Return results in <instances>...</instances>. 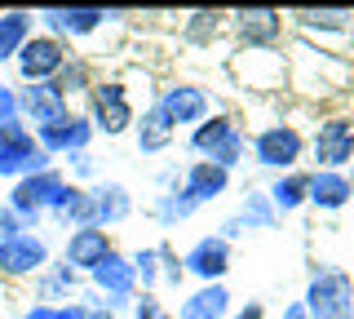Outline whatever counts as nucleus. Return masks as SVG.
Instances as JSON below:
<instances>
[{"instance_id":"nucleus-44","label":"nucleus","mask_w":354,"mask_h":319,"mask_svg":"<svg viewBox=\"0 0 354 319\" xmlns=\"http://www.w3.org/2000/svg\"><path fill=\"white\" fill-rule=\"evenodd\" d=\"M350 275H354V271H350Z\"/></svg>"},{"instance_id":"nucleus-4","label":"nucleus","mask_w":354,"mask_h":319,"mask_svg":"<svg viewBox=\"0 0 354 319\" xmlns=\"http://www.w3.org/2000/svg\"><path fill=\"white\" fill-rule=\"evenodd\" d=\"M310 151V169H328V173H350L354 169V116L350 111H324L315 120V129L306 134Z\"/></svg>"},{"instance_id":"nucleus-27","label":"nucleus","mask_w":354,"mask_h":319,"mask_svg":"<svg viewBox=\"0 0 354 319\" xmlns=\"http://www.w3.org/2000/svg\"><path fill=\"white\" fill-rule=\"evenodd\" d=\"M36 31H40V23H36L31 9H0V67H5V62L14 67V58Z\"/></svg>"},{"instance_id":"nucleus-12","label":"nucleus","mask_w":354,"mask_h":319,"mask_svg":"<svg viewBox=\"0 0 354 319\" xmlns=\"http://www.w3.org/2000/svg\"><path fill=\"white\" fill-rule=\"evenodd\" d=\"M53 262V244L40 230H22L14 239H0V280H36Z\"/></svg>"},{"instance_id":"nucleus-38","label":"nucleus","mask_w":354,"mask_h":319,"mask_svg":"<svg viewBox=\"0 0 354 319\" xmlns=\"http://www.w3.org/2000/svg\"><path fill=\"white\" fill-rule=\"evenodd\" d=\"M182 169H186V164H164V169L155 173V195H160V191H177V186H182Z\"/></svg>"},{"instance_id":"nucleus-43","label":"nucleus","mask_w":354,"mask_h":319,"mask_svg":"<svg viewBox=\"0 0 354 319\" xmlns=\"http://www.w3.org/2000/svg\"><path fill=\"white\" fill-rule=\"evenodd\" d=\"M93 319H115V315H106V311H97V315H93Z\"/></svg>"},{"instance_id":"nucleus-37","label":"nucleus","mask_w":354,"mask_h":319,"mask_svg":"<svg viewBox=\"0 0 354 319\" xmlns=\"http://www.w3.org/2000/svg\"><path fill=\"white\" fill-rule=\"evenodd\" d=\"M97 311L84 302V297H75V302H62V306H53V319H93Z\"/></svg>"},{"instance_id":"nucleus-20","label":"nucleus","mask_w":354,"mask_h":319,"mask_svg":"<svg viewBox=\"0 0 354 319\" xmlns=\"http://www.w3.org/2000/svg\"><path fill=\"white\" fill-rule=\"evenodd\" d=\"M230 186H235V173L217 169L213 160H191L182 169V191L191 195L199 208H208V204H217L221 195H230Z\"/></svg>"},{"instance_id":"nucleus-18","label":"nucleus","mask_w":354,"mask_h":319,"mask_svg":"<svg viewBox=\"0 0 354 319\" xmlns=\"http://www.w3.org/2000/svg\"><path fill=\"white\" fill-rule=\"evenodd\" d=\"M93 125H88V116L84 111H71L66 120H58V125H44L36 129V142L44 151H49L53 160H66V156H75V151H88L93 147Z\"/></svg>"},{"instance_id":"nucleus-9","label":"nucleus","mask_w":354,"mask_h":319,"mask_svg":"<svg viewBox=\"0 0 354 319\" xmlns=\"http://www.w3.org/2000/svg\"><path fill=\"white\" fill-rule=\"evenodd\" d=\"M239 89L252 93H279L288 84V53L283 49H235L226 62Z\"/></svg>"},{"instance_id":"nucleus-3","label":"nucleus","mask_w":354,"mask_h":319,"mask_svg":"<svg viewBox=\"0 0 354 319\" xmlns=\"http://www.w3.org/2000/svg\"><path fill=\"white\" fill-rule=\"evenodd\" d=\"M306 151H310V142H306V134L292 125V120H270V125L257 129V134H248V156H252L257 169L270 173V178L301 169Z\"/></svg>"},{"instance_id":"nucleus-36","label":"nucleus","mask_w":354,"mask_h":319,"mask_svg":"<svg viewBox=\"0 0 354 319\" xmlns=\"http://www.w3.org/2000/svg\"><path fill=\"white\" fill-rule=\"evenodd\" d=\"M164 311V302H160V293H138V302L129 306V319H155Z\"/></svg>"},{"instance_id":"nucleus-21","label":"nucleus","mask_w":354,"mask_h":319,"mask_svg":"<svg viewBox=\"0 0 354 319\" xmlns=\"http://www.w3.org/2000/svg\"><path fill=\"white\" fill-rule=\"evenodd\" d=\"M84 293V275H75L62 257H53L36 280H31V302H44V306H62V302H75Z\"/></svg>"},{"instance_id":"nucleus-8","label":"nucleus","mask_w":354,"mask_h":319,"mask_svg":"<svg viewBox=\"0 0 354 319\" xmlns=\"http://www.w3.org/2000/svg\"><path fill=\"white\" fill-rule=\"evenodd\" d=\"M53 164H58V160L40 147L36 134H31L22 120H14V125H0V178H5L9 186L22 182V178H31V173L53 169Z\"/></svg>"},{"instance_id":"nucleus-33","label":"nucleus","mask_w":354,"mask_h":319,"mask_svg":"<svg viewBox=\"0 0 354 319\" xmlns=\"http://www.w3.org/2000/svg\"><path fill=\"white\" fill-rule=\"evenodd\" d=\"M62 173H66V182H75V186L102 182V164H97L93 151H75V156H66L62 160Z\"/></svg>"},{"instance_id":"nucleus-26","label":"nucleus","mask_w":354,"mask_h":319,"mask_svg":"<svg viewBox=\"0 0 354 319\" xmlns=\"http://www.w3.org/2000/svg\"><path fill=\"white\" fill-rule=\"evenodd\" d=\"M49 222H58L62 230L97 226V204H93V191H88V186H75V182H66V191H62V200L53 204Z\"/></svg>"},{"instance_id":"nucleus-22","label":"nucleus","mask_w":354,"mask_h":319,"mask_svg":"<svg viewBox=\"0 0 354 319\" xmlns=\"http://www.w3.org/2000/svg\"><path fill=\"white\" fill-rule=\"evenodd\" d=\"M230 311H235V297H230L226 284H195L177 302L173 319H230Z\"/></svg>"},{"instance_id":"nucleus-29","label":"nucleus","mask_w":354,"mask_h":319,"mask_svg":"<svg viewBox=\"0 0 354 319\" xmlns=\"http://www.w3.org/2000/svg\"><path fill=\"white\" fill-rule=\"evenodd\" d=\"M147 213L155 217V226H164V230H177L182 222H191V217L199 213V204L191 200V195L177 186V191H160L155 200L147 204Z\"/></svg>"},{"instance_id":"nucleus-30","label":"nucleus","mask_w":354,"mask_h":319,"mask_svg":"<svg viewBox=\"0 0 354 319\" xmlns=\"http://www.w3.org/2000/svg\"><path fill=\"white\" fill-rule=\"evenodd\" d=\"M62 89L66 102H75V98H88V89L97 84V62L88 58V53H71L66 58V67L58 71V80H53Z\"/></svg>"},{"instance_id":"nucleus-11","label":"nucleus","mask_w":354,"mask_h":319,"mask_svg":"<svg viewBox=\"0 0 354 319\" xmlns=\"http://www.w3.org/2000/svg\"><path fill=\"white\" fill-rule=\"evenodd\" d=\"M71 45H62L58 36H49V31H36V36L22 45V53L14 58V75L18 84H44V80H58V71L66 67V58H71Z\"/></svg>"},{"instance_id":"nucleus-7","label":"nucleus","mask_w":354,"mask_h":319,"mask_svg":"<svg viewBox=\"0 0 354 319\" xmlns=\"http://www.w3.org/2000/svg\"><path fill=\"white\" fill-rule=\"evenodd\" d=\"M40 31L58 36L62 45H84V40H97L102 31H120L129 27L124 9H36Z\"/></svg>"},{"instance_id":"nucleus-10","label":"nucleus","mask_w":354,"mask_h":319,"mask_svg":"<svg viewBox=\"0 0 354 319\" xmlns=\"http://www.w3.org/2000/svg\"><path fill=\"white\" fill-rule=\"evenodd\" d=\"M155 107L169 116L173 129H195V125H204V120L217 111L213 93H208L199 80H169V84H160V89H155Z\"/></svg>"},{"instance_id":"nucleus-45","label":"nucleus","mask_w":354,"mask_h":319,"mask_svg":"<svg viewBox=\"0 0 354 319\" xmlns=\"http://www.w3.org/2000/svg\"><path fill=\"white\" fill-rule=\"evenodd\" d=\"M350 116H354V111H350Z\"/></svg>"},{"instance_id":"nucleus-24","label":"nucleus","mask_w":354,"mask_h":319,"mask_svg":"<svg viewBox=\"0 0 354 319\" xmlns=\"http://www.w3.org/2000/svg\"><path fill=\"white\" fill-rule=\"evenodd\" d=\"M226 31H230V14H221V9H191L177 23V40L186 49H213V40H221Z\"/></svg>"},{"instance_id":"nucleus-40","label":"nucleus","mask_w":354,"mask_h":319,"mask_svg":"<svg viewBox=\"0 0 354 319\" xmlns=\"http://www.w3.org/2000/svg\"><path fill=\"white\" fill-rule=\"evenodd\" d=\"M270 311H266V302H257V297H252V302H235V311H230V319H266Z\"/></svg>"},{"instance_id":"nucleus-15","label":"nucleus","mask_w":354,"mask_h":319,"mask_svg":"<svg viewBox=\"0 0 354 319\" xmlns=\"http://www.w3.org/2000/svg\"><path fill=\"white\" fill-rule=\"evenodd\" d=\"M75 107L62 98V89L53 80H44V84H18V116H22V125L36 134V129L44 125H58V120H66Z\"/></svg>"},{"instance_id":"nucleus-31","label":"nucleus","mask_w":354,"mask_h":319,"mask_svg":"<svg viewBox=\"0 0 354 319\" xmlns=\"http://www.w3.org/2000/svg\"><path fill=\"white\" fill-rule=\"evenodd\" d=\"M235 217H239L243 226H248V235H252V230H274V226L283 222V217L274 213L270 195L257 191V186H248V191H243V200H239V208H235Z\"/></svg>"},{"instance_id":"nucleus-25","label":"nucleus","mask_w":354,"mask_h":319,"mask_svg":"<svg viewBox=\"0 0 354 319\" xmlns=\"http://www.w3.org/2000/svg\"><path fill=\"white\" fill-rule=\"evenodd\" d=\"M93 191V204H97V226L102 230H111V226H124L129 217H133V191L124 182H111V178H102V182H93L88 186Z\"/></svg>"},{"instance_id":"nucleus-17","label":"nucleus","mask_w":354,"mask_h":319,"mask_svg":"<svg viewBox=\"0 0 354 319\" xmlns=\"http://www.w3.org/2000/svg\"><path fill=\"white\" fill-rule=\"evenodd\" d=\"M115 253V239H111V230L102 226H80V230H66V244H62V262L71 266L75 275H88L97 271L102 262Z\"/></svg>"},{"instance_id":"nucleus-14","label":"nucleus","mask_w":354,"mask_h":319,"mask_svg":"<svg viewBox=\"0 0 354 319\" xmlns=\"http://www.w3.org/2000/svg\"><path fill=\"white\" fill-rule=\"evenodd\" d=\"M182 266H186V280H199V284H226L230 266H235V244L217 235H199L191 248L182 253Z\"/></svg>"},{"instance_id":"nucleus-35","label":"nucleus","mask_w":354,"mask_h":319,"mask_svg":"<svg viewBox=\"0 0 354 319\" xmlns=\"http://www.w3.org/2000/svg\"><path fill=\"white\" fill-rule=\"evenodd\" d=\"M14 120H22L18 116V84L0 80V125H14Z\"/></svg>"},{"instance_id":"nucleus-28","label":"nucleus","mask_w":354,"mask_h":319,"mask_svg":"<svg viewBox=\"0 0 354 319\" xmlns=\"http://www.w3.org/2000/svg\"><path fill=\"white\" fill-rule=\"evenodd\" d=\"M266 195H270V204H274V213H279V217L301 213V208L310 204V169H292V173L270 178Z\"/></svg>"},{"instance_id":"nucleus-5","label":"nucleus","mask_w":354,"mask_h":319,"mask_svg":"<svg viewBox=\"0 0 354 319\" xmlns=\"http://www.w3.org/2000/svg\"><path fill=\"white\" fill-rule=\"evenodd\" d=\"M62 191H66V173H62V164H53V169H44V173H31V178L14 182L9 195H5V204L18 213L22 230H44L53 204L62 200Z\"/></svg>"},{"instance_id":"nucleus-34","label":"nucleus","mask_w":354,"mask_h":319,"mask_svg":"<svg viewBox=\"0 0 354 319\" xmlns=\"http://www.w3.org/2000/svg\"><path fill=\"white\" fill-rule=\"evenodd\" d=\"M186 284V266H182V253L173 244H160V289H182Z\"/></svg>"},{"instance_id":"nucleus-42","label":"nucleus","mask_w":354,"mask_h":319,"mask_svg":"<svg viewBox=\"0 0 354 319\" xmlns=\"http://www.w3.org/2000/svg\"><path fill=\"white\" fill-rule=\"evenodd\" d=\"M155 319H173V311H160V315H155Z\"/></svg>"},{"instance_id":"nucleus-2","label":"nucleus","mask_w":354,"mask_h":319,"mask_svg":"<svg viewBox=\"0 0 354 319\" xmlns=\"http://www.w3.org/2000/svg\"><path fill=\"white\" fill-rule=\"evenodd\" d=\"M84 116H88V125H93L97 138L115 142V138L133 134V125H138V102H133L129 84L120 80V75H97V84L84 98Z\"/></svg>"},{"instance_id":"nucleus-23","label":"nucleus","mask_w":354,"mask_h":319,"mask_svg":"<svg viewBox=\"0 0 354 319\" xmlns=\"http://www.w3.org/2000/svg\"><path fill=\"white\" fill-rule=\"evenodd\" d=\"M129 138H133V147H138V156H164V151H169L173 142H177V129L169 125V116H164L160 107L147 102Z\"/></svg>"},{"instance_id":"nucleus-41","label":"nucleus","mask_w":354,"mask_h":319,"mask_svg":"<svg viewBox=\"0 0 354 319\" xmlns=\"http://www.w3.org/2000/svg\"><path fill=\"white\" fill-rule=\"evenodd\" d=\"M279 319H310V315H306V306H301V302H288L283 311H279Z\"/></svg>"},{"instance_id":"nucleus-16","label":"nucleus","mask_w":354,"mask_h":319,"mask_svg":"<svg viewBox=\"0 0 354 319\" xmlns=\"http://www.w3.org/2000/svg\"><path fill=\"white\" fill-rule=\"evenodd\" d=\"M288 18H292L288 27H292L306 45H319V49H328V40H341V36L354 31L350 9H297V14H288Z\"/></svg>"},{"instance_id":"nucleus-1","label":"nucleus","mask_w":354,"mask_h":319,"mask_svg":"<svg viewBox=\"0 0 354 319\" xmlns=\"http://www.w3.org/2000/svg\"><path fill=\"white\" fill-rule=\"evenodd\" d=\"M186 151H191L195 160H213L217 169L235 173L243 160H248V129H243L239 111H217L204 120V125H195L191 134H186Z\"/></svg>"},{"instance_id":"nucleus-32","label":"nucleus","mask_w":354,"mask_h":319,"mask_svg":"<svg viewBox=\"0 0 354 319\" xmlns=\"http://www.w3.org/2000/svg\"><path fill=\"white\" fill-rule=\"evenodd\" d=\"M133 275H138V289L142 293H160V244H142L129 253Z\"/></svg>"},{"instance_id":"nucleus-13","label":"nucleus","mask_w":354,"mask_h":319,"mask_svg":"<svg viewBox=\"0 0 354 319\" xmlns=\"http://www.w3.org/2000/svg\"><path fill=\"white\" fill-rule=\"evenodd\" d=\"M230 36H235L239 49H279L288 36V18L279 9H235Z\"/></svg>"},{"instance_id":"nucleus-19","label":"nucleus","mask_w":354,"mask_h":319,"mask_svg":"<svg viewBox=\"0 0 354 319\" xmlns=\"http://www.w3.org/2000/svg\"><path fill=\"white\" fill-rule=\"evenodd\" d=\"M354 204V178L350 173H328V169H310V204L315 213L337 217Z\"/></svg>"},{"instance_id":"nucleus-39","label":"nucleus","mask_w":354,"mask_h":319,"mask_svg":"<svg viewBox=\"0 0 354 319\" xmlns=\"http://www.w3.org/2000/svg\"><path fill=\"white\" fill-rule=\"evenodd\" d=\"M14 235H22V222L9 204H0V239H14Z\"/></svg>"},{"instance_id":"nucleus-6","label":"nucleus","mask_w":354,"mask_h":319,"mask_svg":"<svg viewBox=\"0 0 354 319\" xmlns=\"http://www.w3.org/2000/svg\"><path fill=\"white\" fill-rule=\"evenodd\" d=\"M301 306L310 319H354V275L328 262L310 266Z\"/></svg>"}]
</instances>
